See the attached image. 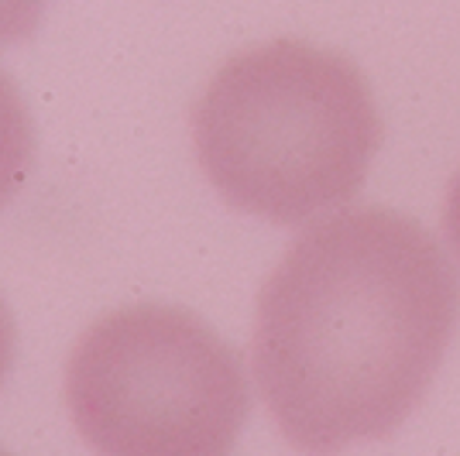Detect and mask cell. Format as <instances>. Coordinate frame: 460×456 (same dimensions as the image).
Here are the masks:
<instances>
[{
    "label": "cell",
    "mask_w": 460,
    "mask_h": 456,
    "mask_svg": "<svg viewBox=\"0 0 460 456\" xmlns=\"http://www.w3.org/2000/svg\"><path fill=\"white\" fill-rule=\"evenodd\" d=\"M443 227H447V241H450V248L457 250V258H460V171L454 175V182H450V192H447Z\"/></svg>",
    "instance_id": "52a82bcc"
},
{
    "label": "cell",
    "mask_w": 460,
    "mask_h": 456,
    "mask_svg": "<svg viewBox=\"0 0 460 456\" xmlns=\"http://www.w3.org/2000/svg\"><path fill=\"white\" fill-rule=\"evenodd\" d=\"M49 0H0V48L18 45L39 31Z\"/></svg>",
    "instance_id": "5b68a950"
},
{
    "label": "cell",
    "mask_w": 460,
    "mask_h": 456,
    "mask_svg": "<svg viewBox=\"0 0 460 456\" xmlns=\"http://www.w3.org/2000/svg\"><path fill=\"white\" fill-rule=\"evenodd\" d=\"M0 456H11V453H7V450H0Z\"/></svg>",
    "instance_id": "ba28073f"
},
{
    "label": "cell",
    "mask_w": 460,
    "mask_h": 456,
    "mask_svg": "<svg viewBox=\"0 0 460 456\" xmlns=\"http://www.w3.org/2000/svg\"><path fill=\"white\" fill-rule=\"evenodd\" d=\"M66 401L96 456H230L251 412L237 350L165 303L100 316L73 346Z\"/></svg>",
    "instance_id": "3957f363"
},
{
    "label": "cell",
    "mask_w": 460,
    "mask_h": 456,
    "mask_svg": "<svg viewBox=\"0 0 460 456\" xmlns=\"http://www.w3.org/2000/svg\"><path fill=\"white\" fill-rule=\"evenodd\" d=\"M192 145L234 209L303 224L361 189L382 117L350 58L282 39L213 73L192 103Z\"/></svg>",
    "instance_id": "7a4b0ae2"
},
{
    "label": "cell",
    "mask_w": 460,
    "mask_h": 456,
    "mask_svg": "<svg viewBox=\"0 0 460 456\" xmlns=\"http://www.w3.org/2000/svg\"><path fill=\"white\" fill-rule=\"evenodd\" d=\"M457 320V271L429 230L395 209H344L261 288L254 378L296 450L333 456L402 425Z\"/></svg>",
    "instance_id": "6da1fadb"
},
{
    "label": "cell",
    "mask_w": 460,
    "mask_h": 456,
    "mask_svg": "<svg viewBox=\"0 0 460 456\" xmlns=\"http://www.w3.org/2000/svg\"><path fill=\"white\" fill-rule=\"evenodd\" d=\"M14 357H18V326L11 316V305L0 295V388H4V381L14 367Z\"/></svg>",
    "instance_id": "8992f818"
},
{
    "label": "cell",
    "mask_w": 460,
    "mask_h": 456,
    "mask_svg": "<svg viewBox=\"0 0 460 456\" xmlns=\"http://www.w3.org/2000/svg\"><path fill=\"white\" fill-rule=\"evenodd\" d=\"M35 165V120L18 83L0 69V209L28 182Z\"/></svg>",
    "instance_id": "277c9868"
}]
</instances>
